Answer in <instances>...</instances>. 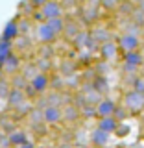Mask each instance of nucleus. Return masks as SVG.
I'll use <instances>...</instances> for the list:
<instances>
[{
    "mask_svg": "<svg viewBox=\"0 0 144 148\" xmlns=\"http://www.w3.org/2000/svg\"><path fill=\"white\" fill-rule=\"evenodd\" d=\"M65 15V6L61 0H48L41 9H37L33 18L39 22L43 21H48V18H54V17H63Z\"/></svg>",
    "mask_w": 144,
    "mask_h": 148,
    "instance_id": "f257e3e1",
    "label": "nucleus"
},
{
    "mask_svg": "<svg viewBox=\"0 0 144 148\" xmlns=\"http://www.w3.org/2000/svg\"><path fill=\"white\" fill-rule=\"evenodd\" d=\"M122 106L128 109V113H141L144 109V95L137 91H128L122 98Z\"/></svg>",
    "mask_w": 144,
    "mask_h": 148,
    "instance_id": "f03ea898",
    "label": "nucleus"
},
{
    "mask_svg": "<svg viewBox=\"0 0 144 148\" xmlns=\"http://www.w3.org/2000/svg\"><path fill=\"white\" fill-rule=\"evenodd\" d=\"M118 52H120L118 43H117V41H113V39H107V41H104V43L98 45L100 59H102V61H105V63L117 61V59H118Z\"/></svg>",
    "mask_w": 144,
    "mask_h": 148,
    "instance_id": "7ed1b4c3",
    "label": "nucleus"
},
{
    "mask_svg": "<svg viewBox=\"0 0 144 148\" xmlns=\"http://www.w3.org/2000/svg\"><path fill=\"white\" fill-rule=\"evenodd\" d=\"M117 43H118V48L122 50L124 54L133 52V50L141 48V37H139L137 34H131V32H124V34H120Z\"/></svg>",
    "mask_w": 144,
    "mask_h": 148,
    "instance_id": "20e7f679",
    "label": "nucleus"
},
{
    "mask_svg": "<svg viewBox=\"0 0 144 148\" xmlns=\"http://www.w3.org/2000/svg\"><path fill=\"white\" fill-rule=\"evenodd\" d=\"M35 37H37V41H39L41 45H52L54 41H57L59 35L48 26V22L43 21V22H39L37 28H35Z\"/></svg>",
    "mask_w": 144,
    "mask_h": 148,
    "instance_id": "39448f33",
    "label": "nucleus"
},
{
    "mask_svg": "<svg viewBox=\"0 0 144 148\" xmlns=\"http://www.w3.org/2000/svg\"><path fill=\"white\" fill-rule=\"evenodd\" d=\"M144 61V56L141 54V50H133V52H126L122 58V65L126 72H137L141 69V65Z\"/></svg>",
    "mask_w": 144,
    "mask_h": 148,
    "instance_id": "423d86ee",
    "label": "nucleus"
},
{
    "mask_svg": "<svg viewBox=\"0 0 144 148\" xmlns=\"http://www.w3.org/2000/svg\"><path fill=\"white\" fill-rule=\"evenodd\" d=\"M43 122L46 126H57L63 124V109L59 106H48L43 109Z\"/></svg>",
    "mask_w": 144,
    "mask_h": 148,
    "instance_id": "0eeeda50",
    "label": "nucleus"
},
{
    "mask_svg": "<svg viewBox=\"0 0 144 148\" xmlns=\"http://www.w3.org/2000/svg\"><path fill=\"white\" fill-rule=\"evenodd\" d=\"M30 85H31V89L37 92V96H41V95H44V92L50 91L52 82H50V76L46 72H39L35 78H31V80H30Z\"/></svg>",
    "mask_w": 144,
    "mask_h": 148,
    "instance_id": "6e6552de",
    "label": "nucleus"
},
{
    "mask_svg": "<svg viewBox=\"0 0 144 148\" xmlns=\"http://www.w3.org/2000/svg\"><path fill=\"white\" fill-rule=\"evenodd\" d=\"M94 108H96V119L113 117L115 109H117V102L111 100V98H102L98 104H94Z\"/></svg>",
    "mask_w": 144,
    "mask_h": 148,
    "instance_id": "1a4fd4ad",
    "label": "nucleus"
},
{
    "mask_svg": "<svg viewBox=\"0 0 144 148\" xmlns=\"http://www.w3.org/2000/svg\"><path fill=\"white\" fill-rule=\"evenodd\" d=\"M20 69H22V59H20V56H18V54L13 52V54L6 59L2 71H4V74H8V76H13V74L20 72Z\"/></svg>",
    "mask_w": 144,
    "mask_h": 148,
    "instance_id": "9d476101",
    "label": "nucleus"
},
{
    "mask_svg": "<svg viewBox=\"0 0 144 148\" xmlns=\"http://www.w3.org/2000/svg\"><path fill=\"white\" fill-rule=\"evenodd\" d=\"M0 37H4V39H8V41H15L20 37V28H18V21L17 18H13V21H9L8 24H6V28L2 30V35Z\"/></svg>",
    "mask_w": 144,
    "mask_h": 148,
    "instance_id": "9b49d317",
    "label": "nucleus"
},
{
    "mask_svg": "<svg viewBox=\"0 0 144 148\" xmlns=\"http://www.w3.org/2000/svg\"><path fill=\"white\" fill-rule=\"evenodd\" d=\"M96 128H100V130H104V132H107V133L113 135V133H117L120 130V122L115 117H102V119H98Z\"/></svg>",
    "mask_w": 144,
    "mask_h": 148,
    "instance_id": "f8f14e48",
    "label": "nucleus"
},
{
    "mask_svg": "<svg viewBox=\"0 0 144 148\" xmlns=\"http://www.w3.org/2000/svg\"><path fill=\"white\" fill-rule=\"evenodd\" d=\"M8 139H9V143H11L13 148H17V146L24 145L26 141H30L26 130H22V128H13L11 132H8Z\"/></svg>",
    "mask_w": 144,
    "mask_h": 148,
    "instance_id": "ddd939ff",
    "label": "nucleus"
},
{
    "mask_svg": "<svg viewBox=\"0 0 144 148\" xmlns=\"http://www.w3.org/2000/svg\"><path fill=\"white\" fill-rule=\"evenodd\" d=\"M109 139H111V133L104 132V130H100V128H94L91 132V143H92V146H96V148L105 146L109 143Z\"/></svg>",
    "mask_w": 144,
    "mask_h": 148,
    "instance_id": "4468645a",
    "label": "nucleus"
},
{
    "mask_svg": "<svg viewBox=\"0 0 144 148\" xmlns=\"http://www.w3.org/2000/svg\"><path fill=\"white\" fill-rule=\"evenodd\" d=\"M72 43V46L76 50H85L87 46H91V43H92V37H91V32H87V30H81L80 34H78L74 39L70 41Z\"/></svg>",
    "mask_w": 144,
    "mask_h": 148,
    "instance_id": "2eb2a0df",
    "label": "nucleus"
},
{
    "mask_svg": "<svg viewBox=\"0 0 144 148\" xmlns=\"http://www.w3.org/2000/svg\"><path fill=\"white\" fill-rule=\"evenodd\" d=\"M8 104H9V108H18V106L22 104V102L26 100V92L24 89H15V87H11V91H9V95H8Z\"/></svg>",
    "mask_w": 144,
    "mask_h": 148,
    "instance_id": "dca6fc26",
    "label": "nucleus"
},
{
    "mask_svg": "<svg viewBox=\"0 0 144 148\" xmlns=\"http://www.w3.org/2000/svg\"><path fill=\"white\" fill-rule=\"evenodd\" d=\"M61 109H63V122H67V124H70V122H76V120L81 117V111L78 109V106L65 104Z\"/></svg>",
    "mask_w": 144,
    "mask_h": 148,
    "instance_id": "f3484780",
    "label": "nucleus"
},
{
    "mask_svg": "<svg viewBox=\"0 0 144 148\" xmlns=\"http://www.w3.org/2000/svg\"><path fill=\"white\" fill-rule=\"evenodd\" d=\"M81 32V28H80V24H78V22H67V24H65V30H63V37L67 41H72L74 37H76L78 34H80Z\"/></svg>",
    "mask_w": 144,
    "mask_h": 148,
    "instance_id": "a211bd4d",
    "label": "nucleus"
},
{
    "mask_svg": "<svg viewBox=\"0 0 144 148\" xmlns=\"http://www.w3.org/2000/svg\"><path fill=\"white\" fill-rule=\"evenodd\" d=\"M46 22H48V26L52 28L55 34L61 35L63 30H65V24H67V18H65V17H54V18H48Z\"/></svg>",
    "mask_w": 144,
    "mask_h": 148,
    "instance_id": "6ab92c4d",
    "label": "nucleus"
},
{
    "mask_svg": "<svg viewBox=\"0 0 144 148\" xmlns=\"http://www.w3.org/2000/svg\"><path fill=\"white\" fill-rule=\"evenodd\" d=\"M20 74H22V76H24L26 78V80L28 82H30L31 80V78H35L37 76V74H39L41 71H39V69H37V65L35 63H30V65H22V69H20Z\"/></svg>",
    "mask_w": 144,
    "mask_h": 148,
    "instance_id": "aec40b11",
    "label": "nucleus"
},
{
    "mask_svg": "<svg viewBox=\"0 0 144 148\" xmlns=\"http://www.w3.org/2000/svg\"><path fill=\"white\" fill-rule=\"evenodd\" d=\"M9 83H11V87H15V89H26V85H28L30 82H28L20 72H17V74H13V76H11Z\"/></svg>",
    "mask_w": 144,
    "mask_h": 148,
    "instance_id": "412c9836",
    "label": "nucleus"
},
{
    "mask_svg": "<svg viewBox=\"0 0 144 148\" xmlns=\"http://www.w3.org/2000/svg\"><path fill=\"white\" fill-rule=\"evenodd\" d=\"M92 87H94V89L98 91L102 96L107 95V91H109V89H107V87H109L107 82H105V78H102V76H96L94 80H92Z\"/></svg>",
    "mask_w": 144,
    "mask_h": 148,
    "instance_id": "4be33fe9",
    "label": "nucleus"
},
{
    "mask_svg": "<svg viewBox=\"0 0 144 148\" xmlns=\"http://www.w3.org/2000/svg\"><path fill=\"white\" fill-rule=\"evenodd\" d=\"M9 91H11V83H9V80L6 76H2V78H0V98L6 100L8 95H9Z\"/></svg>",
    "mask_w": 144,
    "mask_h": 148,
    "instance_id": "5701e85b",
    "label": "nucleus"
},
{
    "mask_svg": "<svg viewBox=\"0 0 144 148\" xmlns=\"http://www.w3.org/2000/svg\"><path fill=\"white\" fill-rule=\"evenodd\" d=\"M131 89L137 91V92H141V95H144V74H141V76H137L135 80H133Z\"/></svg>",
    "mask_w": 144,
    "mask_h": 148,
    "instance_id": "b1692460",
    "label": "nucleus"
},
{
    "mask_svg": "<svg viewBox=\"0 0 144 148\" xmlns=\"http://www.w3.org/2000/svg\"><path fill=\"white\" fill-rule=\"evenodd\" d=\"M113 117L117 119L118 122H122V120L128 117V109L124 108V106H117V109H115V115H113Z\"/></svg>",
    "mask_w": 144,
    "mask_h": 148,
    "instance_id": "393cba45",
    "label": "nucleus"
},
{
    "mask_svg": "<svg viewBox=\"0 0 144 148\" xmlns=\"http://www.w3.org/2000/svg\"><path fill=\"white\" fill-rule=\"evenodd\" d=\"M0 148H11V143L8 139V133L6 135H0Z\"/></svg>",
    "mask_w": 144,
    "mask_h": 148,
    "instance_id": "a878e982",
    "label": "nucleus"
},
{
    "mask_svg": "<svg viewBox=\"0 0 144 148\" xmlns=\"http://www.w3.org/2000/svg\"><path fill=\"white\" fill-rule=\"evenodd\" d=\"M28 2H30V4H31V6H33L35 9H41V8H43L46 2H48V0H28Z\"/></svg>",
    "mask_w": 144,
    "mask_h": 148,
    "instance_id": "bb28decb",
    "label": "nucleus"
},
{
    "mask_svg": "<svg viewBox=\"0 0 144 148\" xmlns=\"http://www.w3.org/2000/svg\"><path fill=\"white\" fill-rule=\"evenodd\" d=\"M17 148H37L35 143H31V141H26L24 145H20V146H17Z\"/></svg>",
    "mask_w": 144,
    "mask_h": 148,
    "instance_id": "cd10ccee",
    "label": "nucleus"
},
{
    "mask_svg": "<svg viewBox=\"0 0 144 148\" xmlns=\"http://www.w3.org/2000/svg\"><path fill=\"white\" fill-rule=\"evenodd\" d=\"M141 69H142V74H144V61H142V65H141Z\"/></svg>",
    "mask_w": 144,
    "mask_h": 148,
    "instance_id": "c85d7f7f",
    "label": "nucleus"
},
{
    "mask_svg": "<svg viewBox=\"0 0 144 148\" xmlns=\"http://www.w3.org/2000/svg\"><path fill=\"white\" fill-rule=\"evenodd\" d=\"M46 148H57V146H54V145H50V146H46Z\"/></svg>",
    "mask_w": 144,
    "mask_h": 148,
    "instance_id": "c756f323",
    "label": "nucleus"
}]
</instances>
